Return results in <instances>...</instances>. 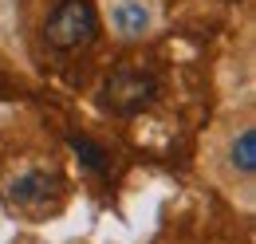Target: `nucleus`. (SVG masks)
Listing matches in <instances>:
<instances>
[{"instance_id":"obj_1","label":"nucleus","mask_w":256,"mask_h":244,"mask_svg":"<svg viewBox=\"0 0 256 244\" xmlns=\"http://www.w3.org/2000/svg\"><path fill=\"white\" fill-rule=\"evenodd\" d=\"M98 32V16L95 8H91V0H60L56 4V12L48 16V44L52 48H60V52H71V48H83V44H91Z\"/></svg>"},{"instance_id":"obj_2","label":"nucleus","mask_w":256,"mask_h":244,"mask_svg":"<svg viewBox=\"0 0 256 244\" xmlns=\"http://www.w3.org/2000/svg\"><path fill=\"white\" fill-rule=\"evenodd\" d=\"M154 98V79L142 71H118L110 75V83L102 87V102L114 114H138L146 102Z\"/></svg>"},{"instance_id":"obj_3","label":"nucleus","mask_w":256,"mask_h":244,"mask_svg":"<svg viewBox=\"0 0 256 244\" xmlns=\"http://www.w3.org/2000/svg\"><path fill=\"white\" fill-rule=\"evenodd\" d=\"M64 197V182L60 174H44V170H28L8 185V201L20 209H48Z\"/></svg>"},{"instance_id":"obj_4","label":"nucleus","mask_w":256,"mask_h":244,"mask_svg":"<svg viewBox=\"0 0 256 244\" xmlns=\"http://www.w3.org/2000/svg\"><path fill=\"white\" fill-rule=\"evenodd\" d=\"M110 28L126 40H142L154 28V12L142 0H110Z\"/></svg>"},{"instance_id":"obj_5","label":"nucleus","mask_w":256,"mask_h":244,"mask_svg":"<svg viewBox=\"0 0 256 244\" xmlns=\"http://www.w3.org/2000/svg\"><path fill=\"white\" fill-rule=\"evenodd\" d=\"M228 166H232L240 178H252V170H256V134H252V126H244V130L232 138V146H228Z\"/></svg>"},{"instance_id":"obj_6","label":"nucleus","mask_w":256,"mask_h":244,"mask_svg":"<svg viewBox=\"0 0 256 244\" xmlns=\"http://www.w3.org/2000/svg\"><path fill=\"white\" fill-rule=\"evenodd\" d=\"M71 154H75V158H79V166H83V170H91V174H102V170H106V162H110L106 150L98 146L95 138H87V134H71Z\"/></svg>"}]
</instances>
